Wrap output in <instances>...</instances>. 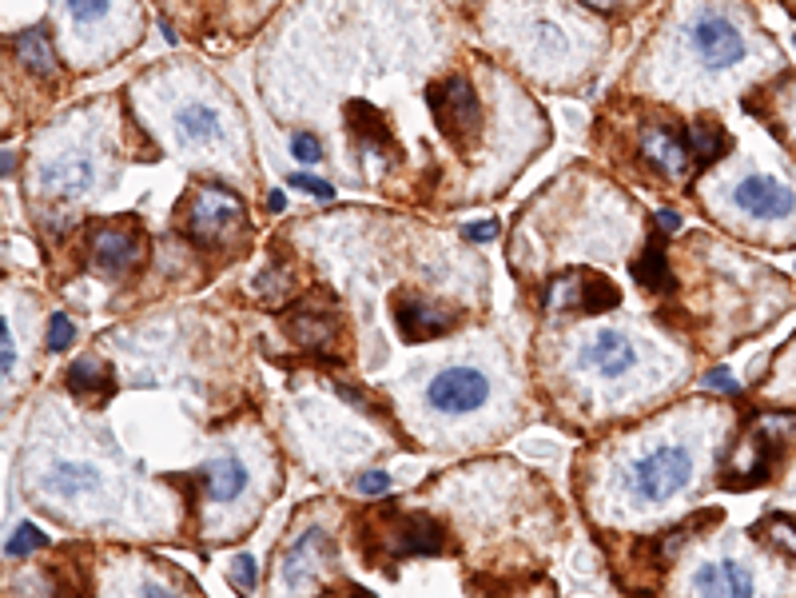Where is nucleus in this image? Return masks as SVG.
I'll list each match as a JSON object with an SVG mask.
<instances>
[{"label":"nucleus","mask_w":796,"mask_h":598,"mask_svg":"<svg viewBox=\"0 0 796 598\" xmlns=\"http://www.w3.org/2000/svg\"><path fill=\"white\" fill-rule=\"evenodd\" d=\"M426 104L435 112L438 133L447 136L450 145H474V136L482 133V108L466 80L454 77L435 84V89L426 92Z\"/></svg>","instance_id":"nucleus-1"},{"label":"nucleus","mask_w":796,"mask_h":598,"mask_svg":"<svg viewBox=\"0 0 796 598\" xmlns=\"http://www.w3.org/2000/svg\"><path fill=\"white\" fill-rule=\"evenodd\" d=\"M689 451L685 447H657V451L642 455L630 471V491L645 503H666L689 483Z\"/></svg>","instance_id":"nucleus-2"},{"label":"nucleus","mask_w":796,"mask_h":598,"mask_svg":"<svg viewBox=\"0 0 796 598\" xmlns=\"http://www.w3.org/2000/svg\"><path fill=\"white\" fill-rule=\"evenodd\" d=\"M491 399V379L482 376L478 367H447L430 379L426 388V403L438 415H470Z\"/></svg>","instance_id":"nucleus-3"},{"label":"nucleus","mask_w":796,"mask_h":598,"mask_svg":"<svg viewBox=\"0 0 796 598\" xmlns=\"http://www.w3.org/2000/svg\"><path fill=\"white\" fill-rule=\"evenodd\" d=\"M689 48L697 53V60L710 72H725V68H737L745 60V36L737 24H729L725 16H697L689 24Z\"/></svg>","instance_id":"nucleus-4"},{"label":"nucleus","mask_w":796,"mask_h":598,"mask_svg":"<svg viewBox=\"0 0 796 598\" xmlns=\"http://www.w3.org/2000/svg\"><path fill=\"white\" fill-rule=\"evenodd\" d=\"M235 216H243L240 196L228 188H219V184H204V188L192 192L184 204V232L192 235V240H199V244H208V240H216Z\"/></svg>","instance_id":"nucleus-5"},{"label":"nucleus","mask_w":796,"mask_h":598,"mask_svg":"<svg viewBox=\"0 0 796 598\" xmlns=\"http://www.w3.org/2000/svg\"><path fill=\"white\" fill-rule=\"evenodd\" d=\"M732 204H737L745 216H757V220H781V216H793L796 192L773 176H745L741 184L732 188Z\"/></svg>","instance_id":"nucleus-6"},{"label":"nucleus","mask_w":796,"mask_h":598,"mask_svg":"<svg viewBox=\"0 0 796 598\" xmlns=\"http://www.w3.org/2000/svg\"><path fill=\"white\" fill-rule=\"evenodd\" d=\"M550 308H581V311H605L622 303V291L601 276H562L550 284L545 296Z\"/></svg>","instance_id":"nucleus-7"},{"label":"nucleus","mask_w":796,"mask_h":598,"mask_svg":"<svg viewBox=\"0 0 796 598\" xmlns=\"http://www.w3.org/2000/svg\"><path fill=\"white\" fill-rule=\"evenodd\" d=\"M642 152L645 160L666 172V176H689V164H693V152H689V128H673V124H649L642 133Z\"/></svg>","instance_id":"nucleus-8"},{"label":"nucleus","mask_w":796,"mask_h":598,"mask_svg":"<svg viewBox=\"0 0 796 598\" xmlns=\"http://www.w3.org/2000/svg\"><path fill=\"white\" fill-rule=\"evenodd\" d=\"M394 323H399V332H403L406 344H423V340H438V335H447L459 315L454 311H438L430 303L415 296H399L394 299Z\"/></svg>","instance_id":"nucleus-9"},{"label":"nucleus","mask_w":796,"mask_h":598,"mask_svg":"<svg viewBox=\"0 0 796 598\" xmlns=\"http://www.w3.org/2000/svg\"><path fill=\"white\" fill-rule=\"evenodd\" d=\"M92 252H96V264L104 267V272L120 276V272H128L131 264H140L143 235L136 232V228H128V223H104V228H96V235H92Z\"/></svg>","instance_id":"nucleus-10"},{"label":"nucleus","mask_w":796,"mask_h":598,"mask_svg":"<svg viewBox=\"0 0 796 598\" xmlns=\"http://www.w3.org/2000/svg\"><path fill=\"white\" fill-rule=\"evenodd\" d=\"M287 323V335H291L295 344L311 347V352H323L331 355V344H335V308H311V303H299L284 315Z\"/></svg>","instance_id":"nucleus-11"},{"label":"nucleus","mask_w":796,"mask_h":598,"mask_svg":"<svg viewBox=\"0 0 796 598\" xmlns=\"http://www.w3.org/2000/svg\"><path fill=\"white\" fill-rule=\"evenodd\" d=\"M633 364H637V352H633V344L625 340L622 332H598L593 340H589L586 367H593L598 376L622 379L633 371Z\"/></svg>","instance_id":"nucleus-12"},{"label":"nucleus","mask_w":796,"mask_h":598,"mask_svg":"<svg viewBox=\"0 0 796 598\" xmlns=\"http://www.w3.org/2000/svg\"><path fill=\"white\" fill-rule=\"evenodd\" d=\"M693 590H697V595H710V598H725V595L745 598V595H753V575H749L741 563L720 559V563L697 566V575H693Z\"/></svg>","instance_id":"nucleus-13"},{"label":"nucleus","mask_w":796,"mask_h":598,"mask_svg":"<svg viewBox=\"0 0 796 598\" xmlns=\"http://www.w3.org/2000/svg\"><path fill=\"white\" fill-rule=\"evenodd\" d=\"M442 547H447V534H442V527L435 519H426V515H403L399 527H394V539H391L394 554H438Z\"/></svg>","instance_id":"nucleus-14"},{"label":"nucleus","mask_w":796,"mask_h":598,"mask_svg":"<svg viewBox=\"0 0 796 598\" xmlns=\"http://www.w3.org/2000/svg\"><path fill=\"white\" fill-rule=\"evenodd\" d=\"M199 483H204L208 498L231 503V498H240V491L247 487V467L235 455H216V459H208V463L199 467Z\"/></svg>","instance_id":"nucleus-15"},{"label":"nucleus","mask_w":796,"mask_h":598,"mask_svg":"<svg viewBox=\"0 0 796 598\" xmlns=\"http://www.w3.org/2000/svg\"><path fill=\"white\" fill-rule=\"evenodd\" d=\"M41 184L56 196H80L96 184V164L88 160V156H65V160H56L41 172Z\"/></svg>","instance_id":"nucleus-16"},{"label":"nucleus","mask_w":796,"mask_h":598,"mask_svg":"<svg viewBox=\"0 0 796 598\" xmlns=\"http://www.w3.org/2000/svg\"><path fill=\"white\" fill-rule=\"evenodd\" d=\"M68 388H72V395L80 403H104L112 395V388H116V379H112V367L84 355V359H77V364L68 367Z\"/></svg>","instance_id":"nucleus-17"},{"label":"nucleus","mask_w":796,"mask_h":598,"mask_svg":"<svg viewBox=\"0 0 796 598\" xmlns=\"http://www.w3.org/2000/svg\"><path fill=\"white\" fill-rule=\"evenodd\" d=\"M44 491L56 498H80V495H96L100 491V471L88 463H56L48 475H44Z\"/></svg>","instance_id":"nucleus-18"},{"label":"nucleus","mask_w":796,"mask_h":598,"mask_svg":"<svg viewBox=\"0 0 796 598\" xmlns=\"http://www.w3.org/2000/svg\"><path fill=\"white\" fill-rule=\"evenodd\" d=\"M175 133L184 136V145H216L223 136V124L208 104H184L175 108Z\"/></svg>","instance_id":"nucleus-19"},{"label":"nucleus","mask_w":796,"mask_h":598,"mask_svg":"<svg viewBox=\"0 0 796 598\" xmlns=\"http://www.w3.org/2000/svg\"><path fill=\"white\" fill-rule=\"evenodd\" d=\"M12 48H16V56H21V65L28 68V72H36L41 80H56V56H53V45H48V33H44V28H24V33L12 41Z\"/></svg>","instance_id":"nucleus-20"},{"label":"nucleus","mask_w":796,"mask_h":598,"mask_svg":"<svg viewBox=\"0 0 796 598\" xmlns=\"http://www.w3.org/2000/svg\"><path fill=\"white\" fill-rule=\"evenodd\" d=\"M633 279H642L645 288H654V291L673 288V276H669V267H666V248H657V244L645 248V255L633 264Z\"/></svg>","instance_id":"nucleus-21"},{"label":"nucleus","mask_w":796,"mask_h":598,"mask_svg":"<svg viewBox=\"0 0 796 598\" xmlns=\"http://www.w3.org/2000/svg\"><path fill=\"white\" fill-rule=\"evenodd\" d=\"M347 116H350V128H355V133L367 140V145L382 148V152H391V133H387V124L379 120V112H371L367 104H350Z\"/></svg>","instance_id":"nucleus-22"},{"label":"nucleus","mask_w":796,"mask_h":598,"mask_svg":"<svg viewBox=\"0 0 796 598\" xmlns=\"http://www.w3.org/2000/svg\"><path fill=\"white\" fill-rule=\"evenodd\" d=\"M720 145H725V133L717 124H693L689 128V152H693V164H710L713 156H720Z\"/></svg>","instance_id":"nucleus-23"},{"label":"nucleus","mask_w":796,"mask_h":598,"mask_svg":"<svg viewBox=\"0 0 796 598\" xmlns=\"http://www.w3.org/2000/svg\"><path fill=\"white\" fill-rule=\"evenodd\" d=\"M757 534H764L769 543H776L781 551H788L796 559V519L793 515H769V519L757 527Z\"/></svg>","instance_id":"nucleus-24"},{"label":"nucleus","mask_w":796,"mask_h":598,"mask_svg":"<svg viewBox=\"0 0 796 598\" xmlns=\"http://www.w3.org/2000/svg\"><path fill=\"white\" fill-rule=\"evenodd\" d=\"M48 539L41 534V527H33V522H21L16 531H12V539H9V547L4 551L12 554V559H24L28 551H36V547H44Z\"/></svg>","instance_id":"nucleus-25"},{"label":"nucleus","mask_w":796,"mask_h":598,"mask_svg":"<svg viewBox=\"0 0 796 598\" xmlns=\"http://www.w3.org/2000/svg\"><path fill=\"white\" fill-rule=\"evenodd\" d=\"M65 4H68V12H72V21H77V24L104 21V16H108V9H112V0H65Z\"/></svg>","instance_id":"nucleus-26"},{"label":"nucleus","mask_w":796,"mask_h":598,"mask_svg":"<svg viewBox=\"0 0 796 598\" xmlns=\"http://www.w3.org/2000/svg\"><path fill=\"white\" fill-rule=\"evenodd\" d=\"M72 340H77V327H72V320H68L65 311H56L53 320H48V347H53V352H65Z\"/></svg>","instance_id":"nucleus-27"},{"label":"nucleus","mask_w":796,"mask_h":598,"mask_svg":"<svg viewBox=\"0 0 796 598\" xmlns=\"http://www.w3.org/2000/svg\"><path fill=\"white\" fill-rule=\"evenodd\" d=\"M291 156L295 160H303V164H319L323 148H319V140L311 133H295L291 136Z\"/></svg>","instance_id":"nucleus-28"},{"label":"nucleus","mask_w":796,"mask_h":598,"mask_svg":"<svg viewBox=\"0 0 796 598\" xmlns=\"http://www.w3.org/2000/svg\"><path fill=\"white\" fill-rule=\"evenodd\" d=\"M231 583L240 590H255V559L252 554H235V563H231Z\"/></svg>","instance_id":"nucleus-29"},{"label":"nucleus","mask_w":796,"mask_h":598,"mask_svg":"<svg viewBox=\"0 0 796 598\" xmlns=\"http://www.w3.org/2000/svg\"><path fill=\"white\" fill-rule=\"evenodd\" d=\"M534 45L542 48V53H562V48H566V36L557 33V24H538L534 28Z\"/></svg>","instance_id":"nucleus-30"},{"label":"nucleus","mask_w":796,"mask_h":598,"mask_svg":"<svg viewBox=\"0 0 796 598\" xmlns=\"http://www.w3.org/2000/svg\"><path fill=\"white\" fill-rule=\"evenodd\" d=\"M287 184H295L299 192H311V196H319V199H331L335 196V188H331L327 180H319V176H307V172H295Z\"/></svg>","instance_id":"nucleus-31"},{"label":"nucleus","mask_w":796,"mask_h":598,"mask_svg":"<svg viewBox=\"0 0 796 598\" xmlns=\"http://www.w3.org/2000/svg\"><path fill=\"white\" fill-rule=\"evenodd\" d=\"M355 491H359V495H387V491H391V475H387V471H367V475H359Z\"/></svg>","instance_id":"nucleus-32"},{"label":"nucleus","mask_w":796,"mask_h":598,"mask_svg":"<svg viewBox=\"0 0 796 598\" xmlns=\"http://www.w3.org/2000/svg\"><path fill=\"white\" fill-rule=\"evenodd\" d=\"M0 352H4V376H12V371H16V344H12L9 320L0 323Z\"/></svg>","instance_id":"nucleus-33"},{"label":"nucleus","mask_w":796,"mask_h":598,"mask_svg":"<svg viewBox=\"0 0 796 598\" xmlns=\"http://www.w3.org/2000/svg\"><path fill=\"white\" fill-rule=\"evenodd\" d=\"M462 235H466V240H494V235H498V220L466 223V228H462Z\"/></svg>","instance_id":"nucleus-34"},{"label":"nucleus","mask_w":796,"mask_h":598,"mask_svg":"<svg viewBox=\"0 0 796 598\" xmlns=\"http://www.w3.org/2000/svg\"><path fill=\"white\" fill-rule=\"evenodd\" d=\"M710 388H717V391H737V383L729 379V371H725V367H717V371L710 376Z\"/></svg>","instance_id":"nucleus-35"},{"label":"nucleus","mask_w":796,"mask_h":598,"mask_svg":"<svg viewBox=\"0 0 796 598\" xmlns=\"http://www.w3.org/2000/svg\"><path fill=\"white\" fill-rule=\"evenodd\" d=\"M657 223H661L666 232H677V228H681V216H677V211H657Z\"/></svg>","instance_id":"nucleus-36"},{"label":"nucleus","mask_w":796,"mask_h":598,"mask_svg":"<svg viewBox=\"0 0 796 598\" xmlns=\"http://www.w3.org/2000/svg\"><path fill=\"white\" fill-rule=\"evenodd\" d=\"M267 208H272V211H284V196H279V192H275V196L267 199Z\"/></svg>","instance_id":"nucleus-37"},{"label":"nucleus","mask_w":796,"mask_h":598,"mask_svg":"<svg viewBox=\"0 0 796 598\" xmlns=\"http://www.w3.org/2000/svg\"><path fill=\"white\" fill-rule=\"evenodd\" d=\"M589 4H593V9H613L618 0H589Z\"/></svg>","instance_id":"nucleus-38"}]
</instances>
